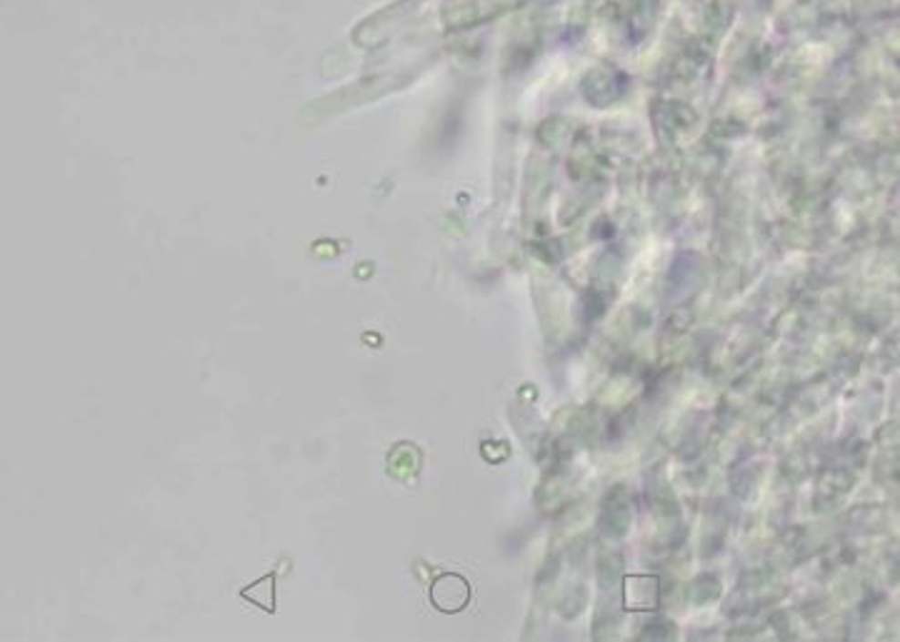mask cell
Masks as SVG:
<instances>
[{
	"label": "cell",
	"instance_id": "obj_1",
	"mask_svg": "<svg viewBox=\"0 0 900 642\" xmlns=\"http://www.w3.org/2000/svg\"><path fill=\"white\" fill-rule=\"evenodd\" d=\"M435 587L445 590V595L431 593L433 603L438 605L443 613H458V610H463L465 603H468L470 597L468 585H465V580L458 577V575H445V577H441V580L435 583Z\"/></svg>",
	"mask_w": 900,
	"mask_h": 642
}]
</instances>
